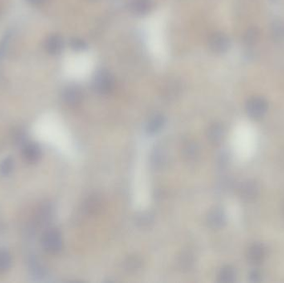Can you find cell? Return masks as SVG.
Instances as JSON below:
<instances>
[{
  "label": "cell",
  "mask_w": 284,
  "mask_h": 283,
  "mask_svg": "<svg viewBox=\"0 0 284 283\" xmlns=\"http://www.w3.org/2000/svg\"><path fill=\"white\" fill-rule=\"evenodd\" d=\"M28 1L32 5H38L44 3L46 0H28Z\"/></svg>",
  "instance_id": "d4e9b609"
},
{
  "label": "cell",
  "mask_w": 284,
  "mask_h": 283,
  "mask_svg": "<svg viewBox=\"0 0 284 283\" xmlns=\"http://www.w3.org/2000/svg\"><path fill=\"white\" fill-rule=\"evenodd\" d=\"M62 98L69 106H77L82 102V92L78 86H69L63 91Z\"/></svg>",
  "instance_id": "ba28073f"
},
{
  "label": "cell",
  "mask_w": 284,
  "mask_h": 283,
  "mask_svg": "<svg viewBox=\"0 0 284 283\" xmlns=\"http://www.w3.org/2000/svg\"><path fill=\"white\" fill-rule=\"evenodd\" d=\"M115 86L113 76L106 70H102L96 74L93 81L95 91L100 94H108Z\"/></svg>",
  "instance_id": "7a4b0ae2"
},
{
  "label": "cell",
  "mask_w": 284,
  "mask_h": 283,
  "mask_svg": "<svg viewBox=\"0 0 284 283\" xmlns=\"http://www.w3.org/2000/svg\"><path fill=\"white\" fill-rule=\"evenodd\" d=\"M129 7L132 13L136 15H145L151 11L152 8L151 0H130Z\"/></svg>",
  "instance_id": "30bf717a"
},
{
  "label": "cell",
  "mask_w": 284,
  "mask_h": 283,
  "mask_svg": "<svg viewBox=\"0 0 284 283\" xmlns=\"http://www.w3.org/2000/svg\"><path fill=\"white\" fill-rule=\"evenodd\" d=\"M14 160L13 158L9 157L5 158L2 161L0 162V174L5 176L10 175L12 171L14 170Z\"/></svg>",
  "instance_id": "2e32d148"
},
{
  "label": "cell",
  "mask_w": 284,
  "mask_h": 283,
  "mask_svg": "<svg viewBox=\"0 0 284 283\" xmlns=\"http://www.w3.org/2000/svg\"><path fill=\"white\" fill-rule=\"evenodd\" d=\"M257 32L255 29H251L249 33H247V42L252 43L253 42H255L257 37Z\"/></svg>",
  "instance_id": "cb8c5ba5"
},
{
  "label": "cell",
  "mask_w": 284,
  "mask_h": 283,
  "mask_svg": "<svg viewBox=\"0 0 284 283\" xmlns=\"http://www.w3.org/2000/svg\"><path fill=\"white\" fill-rule=\"evenodd\" d=\"M127 265L128 266V269L134 270V269H137L140 265V262L136 258L128 259V262L127 263Z\"/></svg>",
  "instance_id": "603a6c76"
},
{
  "label": "cell",
  "mask_w": 284,
  "mask_h": 283,
  "mask_svg": "<svg viewBox=\"0 0 284 283\" xmlns=\"http://www.w3.org/2000/svg\"><path fill=\"white\" fill-rule=\"evenodd\" d=\"M41 151L40 146L34 142H27L23 145L22 147V156L28 162L34 163L40 159Z\"/></svg>",
  "instance_id": "52a82bcc"
},
{
  "label": "cell",
  "mask_w": 284,
  "mask_h": 283,
  "mask_svg": "<svg viewBox=\"0 0 284 283\" xmlns=\"http://www.w3.org/2000/svg\"><path fill=\"white\" fill-rule=\"evenodd\" d=\"M64 46L63 38L58 34H53L46 41V49L51 55H57L62 52Z\"/></svg>",
  "instance_id": "9c48e42d"
},
{
  "label": "cell",
  "mask_w": 284,
  "mask_h": 283,
  "mask_svg": "<svg viewBox=\"0 0 284 283\" xmlns=\"http://www.w3.org/2000/svg\"><path fill=\"white\" fill-rule=\"evenodd\" d=\"M262 279L261 272L257 270L251 271L249 274V280L251 282H259Z\"/></svg>",
  "instance_id": "44dd1931"
},
{
  "label": "cell",
  "mask_w": 284,
  "mask_h": 283,
  "mask_svg": "<svg viewBox=\"0 0 284 283\" xmlns=\"http://www.w3.org/2000/svg\"><path fill=\"white\" fill-rule=\"evenodd\" d=\"M32 271H33V273L38 277H42L44 274V268L39 264H35V263L32 264Z\"/></svg>",
  "instance_id": "7402d4cb"
},
{
  "label": "cell",
  "mask_w": 284,
  "mask_h": 283,
  "mask_svg": "<svg viewBox=\"0 0 284 283\" xmlns=\"http://www.w3.org/2000/svg\"><path fill=\"white\" fill-rule=\"evenodd\" d=\"M269 108L266 100L260 97L252 98L247 102L246 111L249 117L259 120L264 117Z\"/></svg>",
  "instance_id": "3957f363"
},
{
  "label": "cell",
  "mask_w": 284,
  "mask_h": 283,
  "mask_svg": "<svg viewBox=\"0 0 284 283\" xmlns=\"http://www.w3.org/2000/svg\"><path fill=\"white\" fill-rule=\"evenodd\" d=\"M70 46L75 51H82L87 49V45L86 42L81 38H75L70 41Z\"/></svg>",
  "instance_id": "e0dca14e"
},
{
  "label": "cell",
  "mask_w": 284,
  "mask_h": 283,
  "mask_svg": "<svg viewBox=\"0 0 284 283\" xmlns=\"http://www.w3.org/2000/svg\"><path fill=\"white\" fill-rule=\"evenodd\" d=\"M87 210H88L89 212H95L96 209H98V208H99L100 201H99L98 199L93 198V199H91V200H88V203H87Z\"/></svg>",
  "instance_id": "ffe728a7"
},
{
  "label": "cell",
  "mask_w": 284,
  "mask_h": 283,
  "mask_svg": "<svg viewBox=\"0 0 284 283\" xmlns=\"http://www.w3.org/2000/svg\"><path fill=\"white\" fill-rule=\"evenodd\" d=\"M11 255L6 249L0 248V272H5L11 268Z\"/></svg>",
  "instance_id": "5bb4252c"
},
{
  "label": "cell",
  "mask_w": 284,
  "mask_h": 283,
  "mask_svg": "<svg viewBox=\"0 0 284 283\" xmlns=\"http://www.w3.org/2000/svg\"><path fill=\"white\" fill-rule=\"evenodd\" d=\"M42 248L51 254L60 252L62 248V236L59 231L51 228L43 233L42 238Z\"/></svg>",
  "instance_id": "6da1fadb"
},
{
  "label": "cell",
  "mask_w": 284,
  "mask_h": 283,
  "mask_svg": "<svg viewBox=\"0 0 284 283\" xmlns=\"http://www.w3.org/2000/svg\"><path fill=\"white\" fill-rule=\"evenodd\" d=\"M224 135V127L220 124L213 125L208 132L209 140L214 144H219L222 142Z\"/></svg>",
  "instance_id": "7c38bea8"
},
{
  "label": "cell",
  "mask_w": 284,
  "mask_h": 283,
  "mask_svg": "<svg viewBox=\"0 0 284 283\" xmlns=\"http://www.w3.org/2000/svg\"><path fill=\"white\" fill-rule=\"evenodd\" d=\"M273 33L278 39H284V23H277L274 26Z\"/></svg>",
  "instance_id": "d6986e66"
},
{
  "label": "cell",
  "mask_w": 284,
  "mask_h": 283,
  "mask_svg": "<svg viewBox=\"0 0 284 283\" xmlns=\"http://www.w3.org/2000/svg\"><path fill=\"white\" fill-rule=\"evenodd\" d=\"M209 45L215 53H223L229 49L230 42L229 38L224 33H215L209 38Z\"/></svg>",
  "instance_id": "277c9868"
},
{
  "label": "cell",
  "mask_w": 284,
  "mask_h": 283,
  "mask_svg": "<svg viewBox=\"0 0 284 283\" xmlns=\"http://www.w3.org/2000/svg\"><path fill=\"white\" fill-rule=\"evenodd\" d=\"M266 256V250L261 244H253L249 247L247 252V259L249 264L258 265L262 264Z\"/></svg>",
  "instance_id": "8992f818"
},
{
  "label": "cell",
  "mask_w": 284,
  "mask_h": 283,
  "mask_svg": "<svg viewBox=\"0 0 284 283\" xmlns=\"http://www.w3.org/2000/svg\"><path fill=\"white\" fill-rule=\"evenodd\" d=\"M164 124V119L163 116L161 115L154 116L147 125V131L151 134L158 132V131H160V129L162 128Z\"/></svg>",
  "instance_id": "9a60e30c"
},
{
  "label": "cell",
  "mask_w": 284,
  "mask_h": 283,
  "mask_svg": "<svg viewBox=\"0 0 284 283\" xmlns=\"http://www.w3.org/2000/svg\"><path fill=\"white\" fill-rule=\"evenodd\" d=\"M9 42V35H5L0 42V59L5 55V52L7 50L8 45Z\"/></svg>",
  "instance_id": "ac0fdd59"
},
{
  "label": "cell",
  "mask_w": 284,
  "mask_h": 283,
  "mask_svg": "<svg viewBox=\"0 0 284 283\" xmlns=\"http://www.w3.org/2000/svg\"><path fill=\"white\" fill-rule=\"evenodd\" d=\"M239 194L241 199L245 201H251L259 195V186L254 180H247L240 185Z\"/></svg>",
  "instance_id": "5b68a950"
},
{
  "label": "cell",
  "mask_w": 284,
  "mask_h": 283,
  "mask_svg": "<svg viewBox=\"0 0 284 283\" xmlns=\"http://www.w3.org/2000/svg\"><path fill=\"white\" fill-rule=\"evenodd\" d=\"M236 279V271L234 268L229 266L224 267V268L220 271L219 274V280L221 282L231 283L235 281Z\"/></svg>",
  "instance_id": "4fadbf2b"
},
{
  "label": "cell",
  "mask_w": 284,
  "mask_h": 283,
  "mask_svg": "<svg viewBox=\"0 0 284 283\" xmlns=\"http://www.w3.org/2000/svg\"><path fill=\"white\" fill-rule=\"evenodd\" d=\"M208 223L211 228H215V229L223 228L226 223V217H225L224 213L219 208L211 211L208 216Z\"/></svg>",
  "instance_id": "8fae6325"
}]
</instances>
